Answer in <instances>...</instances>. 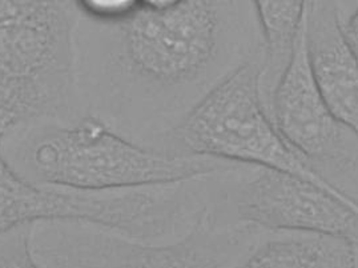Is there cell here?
I'll return each instance as SVG.
<instances>
[{
    "mask_svg": "<svg viewBox=\"0 0 358 268\" xmlns=\"http://www.w3.org/2000/svg\"><path fill=\"white\" fill-rule=\"evenodd\" d=\"M236 223L331 235L358 250V215L299 176L248 166L231 191Z\"/></svg>",
    "mask_w": 358,
    "mask_h": 268,
    "instance_id": "cell-7",
    "label": "cell"
},
{
    "mask_svg": "<svg viewBox=\"0 0 358 268\" xmlns=\"http://www.w3.org/2000/svg\"><path fill=\"white\" fill-rule=\"evenodd\" d=\"M252 4L262 32L260 88L266 107L303 29L308 0H252Z\"/></svg>",
    "mask_w": 358,
    "mask_h": 268,
    "instance_id": "cell-10",
    "label": "cell"
},
{
    "mask_svg": "<svg viewBox=\"0 0 358 268\" xmlns=\"http://www.w3.org/2000/svg\"><path fill=\"white\" fill-rule=\"evenodd\" d=\"M69 7H76L75 0H0V26Z\"/></svg>",
    "mask_w": 358,
    "mask_h": 268,
    "instance_id": "cell-13",
    "label": "cell"
},
{
    "mask_svg": "<svg viewBox=\"0 0 358 268\" xmlns=\"http://www.w3.org/2000/svg\"><path fill=\"white\" fill-rule=\"evenodd\" d=\"M182 0H140V6L151 10H166L180 4Z\"/></svg>",
    "mask_w": 358,
    "mask_h": 268,
    "instance_id": "cell-15",
    "label": "cell"
},
{
    "mask_svg": "<svg viewBox=\"0 0 358 268\" xmlns=\"http://www.w3.org/2000/svg\"><path fill=\"white\" fill-rule=\"evenodd\" d=\"M3 151L29 182L85 192L192 181L243 166L208 156L168 154L127 138L90 113L66 123L13 128Z\"/></svg>",
    "mask_w": 358,
    "mask_h": 268,
    "instance_id": "cell-2",
    "label": "cell"
},
{
    "mask_svg": "<svg viewBox=\"0 0 358 268\" xmlns=\"http://www.w3.org/2000/svg\"><path fill=\"white\" fill-rule=\"evenodd\" d=\"M32 227H19L0 237V268H43L32 250Z\"/></svg>",
    "mask_w": 358,
    "mask_h": 268,
    "instance_id": "cell-11",
    "label": "cell"
},
{
    "mask_svg": "<svg viewBox=\"0 0 358 268\" xmlns=\"http://www.w3.org/2000/svg\"><path fill=\"white\" fill-rule=\"evenodd\" d=\"M266 110L290 147L327 178L358 182V135L340 122L320 94L306 55L305 22Z\"/></svg>",
    "mask_w": 358,
    "mask_h": 268,
    "instance_id": "cell-6",
    "label": "cell"
},
{
    "mask_svg": "<svg viewBox=\"0 0 358 268\" xmlns=\"http://www.w3.org/2000/svg\"><path fill=\"white\" fill-rule=\"evenodd\" d=\"M249 10L252 0H182L166 10L138 6L110 23L80 16L75 70L83 113L153 147L215 85L262 52L252 44L256 14Z\"/></svg>",
    "mask_w": 358,
    "mask_h": 268,
    "instance_id": "cell-1",
    "label": "cell"
},
{
    "mask_svg": "<svg viewBox=\"0 0 358 268\" xmlns=\"http://www.w3.org/2000/svg\"><path fill=\"white\" fill-rule=\"evenodd\" d=\"M262 51L224 78L153 148L290 174L316 184L358 215V199L306 163L275 127L262 97Z\"/></svg>",
    "mask_w": 358,
    "mask_h": 268,
    "instance_id": "cell-4",
    "label": "cell"
},
{
    "mask_svg": "<svg viewBox=\"0 0 358 268\" xmlns=\"http://www.w3.org/2000/svg\"><path fill=\"white\" fill-rule=\"evenodd\" d=\"M10 129L0 113V237L42 222H79L132 239L169 243L187 235L199 216L200 197L191 182L101 192L32 183L4 155Z\"/></svg>",
    "mask_w": 358,
    "mask_h": 268,
    "instance_id": "cell-3",
    "label": "cell"
},
{
    "mask_svg": "<svg viewBox=\"0 0 358 268\" xmlns=\"http://www.w3.org/2000/svg\"><path fill=\"white\" fill-rule=\"evenodd\" d=\"M341 22L336 0H308L305 43L313 79L333 115L358 135V60Z\"/></svg>",
    "mask_w": 358,
    "mask_h": 268,
    "instance_id": "cell-8",
    "label": "cell"
},
{
    "mask_svg": "<svg viewBox=\"0 0 358 268\" xmlns=\"http://www.w3.org/2000/svg\"><path fill=\"white\" fill-rule=\"evenodd\" d=\"M355 1H358V0H355Z\"/></svg>",
    "mask_w": 358,
    "mask_h": 268,
    "instance_id": "cell-16",
    "label": "cell"
},
{
    "mask_svg": "<svg viewBox=\"0 0 358 268\" xmlns=\"http://www.w3.org/2000/svg\"><path fill=\"white\" fill-rule=\"evenodd\" d=\"M357 267L358 250L343 238L252 226L220 268Z\"/></svg>",
    "mask_w": 358,
    "mask_h": 268,
    "instance_id": "cell-9",
    "label": "cell"
},
{
    "mask_svg": "<svg viewBox=\"0 0 358 268\" xmlns=\"http://www.w3.org/2000/svg\"><path fill=\"white\" fill-rule=\"evenodd\" d=\"M80 16L95 22H119L135 13L140 0H75Z\"/></svg>",
    "mask_w": 358,
    "mask_h": 268,
    "instance_id": "cell-12",
    "label": "cell"
},
{
    "mask_svg": "<svg viewBox=\"0 0 358 268\" xmlns=\"http://www.w3.org/2000/svg\"><path fill=\"white\" fill-rule=\"evenodd\" d=\"M245 235L238 223L220 226L212 213L171 243L132 239L79 222H42L31 243L43 268H220Z\"/></svg>",
    "mask_w": 358,
    "mask_h": 268,
    "instance_id": "cell-5",
    "label": "cell"
},
{
    "mask_svg": "<svg viewBox=\"0 0 358 268\" xmlns=\"http://www.w3.org/2000/svg\"><path fill=\"white\" fill-rule=\"evenodd\" d=\"M341 29L344 34L345 41L355 52L358 60V6L355 11L348 16L346 20L341 22Z\"/></svg>",
    "mask_w": 358,
    "mask_h": 268,
    "instance_id": "cell-14",
    "label": "cell"
}]
</instances>
